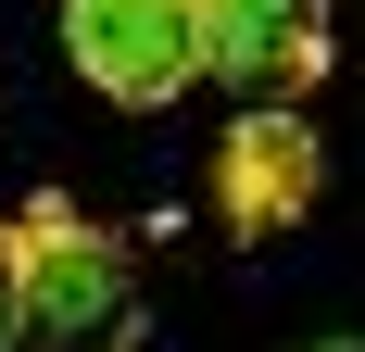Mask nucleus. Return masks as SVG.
<instances>
[{
    "label": "nucleus",
    "instance_id": "obj_1",
    "mask_svg": "<svg viewBox=\"0 0 365 352\" xmlns=\"http://www.w3.org/2000/svg\"><path fill=\"white\" fill-rule=\"evenodd\" d=\"M0 239H13V277H26V352H139L151 340L139 264H126V239L101 214L26 202Z\"/></svg>",
    "mask_w": 365,
    "mask_h": 352
},
{
    "label": "nucleus",
    "instance_id": "obj_2",
    "mask_svg": "<svg viewBox=\"0 0 365 352\" xmlns=\"http://www.w3.org/2000/svg\"><path fill=\"white\" fill-rule=\"evenodd\" d=\"M63 51L113 113H164L202 88V0H63Z\"/></svg>",
    "mask_w": 365,
    "mask_h": 352
},
{
    "label": "nucleus",
    "instance_id": "obj_3",
    "mask_svg": "<svg viewBox=\"0 0 365 352\" xmlns=\"http://www.w3.org/2000/svg\"><path fill=\"white\" fill-rule=\"evenodd\" d=\"M315 189H328V139L302 126V101H252V113L215 139V227H227L240 252L290 239L302 214H315Z\"/></svg>",
    "mask_w": 365,
    "mask_h": 352
},
{
    "label": "nucleus",
    "instance_id": "obj_4",
    "mask_svg": "<svg viewBox=\"0 0 365 352\" xmlns=\"http://www.w3.org/2000/svg\"><path fill=\"white\" fill-rule=\"evenodd\" d=\"M340 26L328 0H202V76L215 88H252V101H302L328 76Z\"/></svg>",
    "mask_w": 365,
    "mask_h": 352
},
{
    "label": "nucleus",
    "instance_id": "obj_5",
    "mask_svg": "<svg viewBox=\"0 0 365 352\" xmlns=\"http://www.w3.org/2000/svg\"><path fill=\"white\" fill-rule=\"evenodd\" d=\"M0 352H26V277H13V239H0Z\"/></svg>",
    "mask_w": 365,
    "mask_h": 352
},
{
    "label": "nucleus",
    "instance_id": "obj_6",
    "mask_svg": "<svg viewBox=\"0 0 365 352\" xmlns=\"http://www.w3.org/2000/svg\"><path fill=\"white\" fill-rule=\"evenodd\" d=\"M315 352H365V340H353V327H328V340H315Z\"/></svg>",
    "mask_w": 365,
    "mask_h": 352
}]
</instances>
